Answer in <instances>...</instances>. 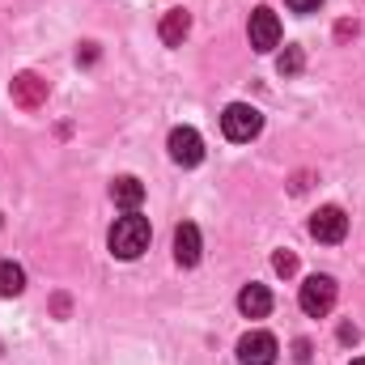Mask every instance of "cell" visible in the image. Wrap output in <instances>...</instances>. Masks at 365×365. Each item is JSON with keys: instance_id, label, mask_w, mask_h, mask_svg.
Wrapping results in <instances>:
<instances>
[{"instance_id": "1", "label": "cell", "mask_w": 365, "mask_h": 365, "mask_svg": "<svg viewBox=\"0 0 365 365\" xmlns=\"http://www.w3.org/2000/svg\"><path fill=\"white\" fill-rule=\"evenodd\" d=\"M153 242V230H149V217L140 212H128V217H115L110 234H106V247L115 259H140Z\"/></svg>"}, {"instance_id": "2", "label": "cell", "mask_w": 365, "mask_h": 365, "mask_svg": "<svg viewBox=\"0 0 365 365\" xmlns=\"http://www.w3.org/2000/svg\"><path fill=\"white\" fill-rule=\"evenodd\" d=\"M221 132H225V140L247 145V140H255V136L264 132V115H259L251 102H230V106L221 110Z\"/></svg>"}, {"instance_id": "3", "label": "cell", "mask_w": 365, "mask_h": 365, "mask_svg": "<svg viewBox=\"0 0 365 365\" xmlns=\"http://www.w3.org/2000/svg\"><path fill=\"white\" fill-rule=\"evenodd\" d=\"M297 302H302V310H306L310 319L331 314V306H336V280H331V276H323V272L306 276V284H302Z\"/></svg>"}, {"instance_id": "4", "label": "cell", "mask_w": 365, "mask_h": 365, "mask_svg": "<svg viewBox=\"0 0 365 365\" xmlns=\"http://www.w3.org/2000/svg\"><path fill=\"white\" fill-rule=\"evenodd\" d=\"M276 353H280V344H276L272 331H247L238 340V361L242 365H276Z\"/></svg>"}, {"instance_id": "5", "label": "cell", "mask_w": 365, "mask_h": 365, "mask_svg": "<svg viewBox=\"0 0 365 365\" xmlns=\"http://www.w3.org/2000/svg\"><path fill=\"white\" fill-rule=\"evenodd\" d=\"M344 234H349V217H344V208L323 204V208L310 217V238H314V242H340Z\"/></svg>"}, {"instance_id": "6", "label": "cell", "mask_w": 365, "mask_h": 365, "mask_svg": "<svg viewBox=\"0 0 365 365\" xmlns=\"http://www.w3.org/2000/svg\"><path fill=\"white\" fill-rule=\"evenodd\" d=\"M247 34H251V47L255 51H272V47H280V17H276L272 9H255Z\"/></svg>"}, {"instance_id": "7", "label": "cell", "mask_w": 365, "mask_h": 365, "mask_svg": "<svg viewBox=\"0 0 365 365\" xmlns=\"http://www.w3.org/2000/svg\"><path fill=\"white\" fill-rule=\"evenodd\" d=\"M166 149H170V158L179 166H200L204 162V140H200L195 128H175L170 140H166Z\"/></svg>"}, {"instance_id": "8", "label": "cell", "mask_w": 365, "mask_h": 365, "mask_svg": "<svg viewBox=\"0 0 365 365\" xmlns=\"http://www.w3.org/2000/svg\"><path fill=\"white\" fill-rule=\"evenodd\" d=\"M200 251H204L200 230H195L191 221H182L179 230H175V259H179L182 268H195V264H200Z\"/></svg>"}, {"instance_id": "9", "label": "cell", "mask_w": 365, "mask_h": 365, "mask_svg": "<svg viewBox=\"0 0 365 365\" xmlns=\"http://www.w3.org/2000/svg\"><path fill=\"white\" fill-rule=\"evenodd\" d=\"M238 310H242L247 319H268V310H272L268 284H247V289L238 293Z\"/></svg>"}, {"instance_id": "10", "label": "cell", "mask_w": 365, "mask_h": 365, "mask_svg": "<svg viewBox=\"0 0 365 365\" xmlns=\"http://www.w3.org/2000/svg\"><path fill=\"white\" fill-rule=\"evenodd\" d=\"M13 102L26 106V110H34L38 102H47V81H38L34 73H21V77L13 81Z\"/></svg>"}, {"instance_id": "11", "label": "cell", "mask_w": 365, "mask_h": 365, "mask_svg": "<svg viewBox=\"0 0 365 365\" xmlns=\"http://www.w3.org/2000/svg\"><path fill=\"white\" fill-rule=\"evenodd\" d=\"M110 200H115L119 208L136 212V208H140V200H145V182L132 179V175H119V179L110 182Z\"/></svg>"}, {"instance_id": "12", "label": "cell", "mask_w": 365, "mask_h": 365, "mask_svg": "<svg viewBox=\"0 0 365 365\" xmlns=\"http://www.w3.org/2000/svg\"><path fill=\"white\" fill-rule=\"evenodd\" d=\"M191 34V13L187 9H170L162 17V43L166 47H182V38Z\"/></svg>"}, {"instance_id": "13", "label": "cell", "mask_w": 365, "mask_h": 365, "mask_svg": "<svg viewBox=\"0 0 365 365\" xmlns=\"http://www.w3.org/2000/svg\"><path fill=\"white\" fill-rule=\"evenodd\" d=\"M21 289H26V272H21V264L4 259V264H0V297H17Z\"/></svg>"}, {"instance_id": "14", "label": "cell", "mask_w": 365, "mask_h": 365, "mask_svg": "<svg viewBox=\"0 0 365 365\" xmlns=\"http://www.w3.org/2000/svg\"><path fill=\"white\" fill-rule=\"evenodd\" d=\"M302 64H306L302 47H284V56L276 60V73H280V77H297V73H302Z\"/></svg>"}, {"instance_id": "15", "label": "cell", "mask_w": 365, "mask_h": 365, "mask_svg": "<svg viewBox=\"0 0 365 365\" xmlns=\"http://www.w3.org/2000/svg\"><path fill=\"white\" fill-rule=\"evenodd\" d=\"M272 268H276L280 276H293V272H297V255H293V251H276Z\"/></svg>"}, {"instance_id": "16", "label": "cell", "mask_w": 365, "mask_h": 365, "mask_svg": "<svg viewBox=\"0 0 365 365\" xmlns=\"http://www.w3.org/2000/svg\"><path fill=\"white\" fill-rule=\"evenodd\" d=\"M284 4H289L293 13H314V9H319L323 0H284Z\"/></svg>"}, {"instance_id": "17", "label": "cell", "mask_w": 365, "mask_h": 365, "mask_svg": "<svg viewBox=\"0 0 365 365\" xmlns=\"http://www.w3.org/2000/svg\"><path fill=\"white\" fill-rule=\"evenodd\" d=\"M353 365H365V357H357V361H353Z\"/></svg>"}]
</instances>
